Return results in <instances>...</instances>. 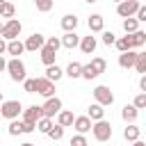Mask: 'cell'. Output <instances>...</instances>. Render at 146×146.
<instances>
[{
  "label": "cell",
  "instance_id": "obj_1",
  "mask_svg": "<svg viewBox=\"0 0 146 146\" xmlns=\"http://www.w3.org/2000/svg\"><path fill=\"white\" fill-rule=\"evenodd\" d=\"M7 71H9L11 80H16V82H23V80H25V64H23L18 57L11 59V62H7Z\"/></svg>",
  "mask_w": 146,
  "mask_h": 146
},
{
  "label": "cell",
  "instance_id": "obj_2",
  "mask_svg": "<svg viewBox=\"0 0 146 146\" xmlns=\"http://www.w3.org/2000/svg\"><path fill=\"white\" fill-rule=\"evenodd\" d=\"M0 34L5 36V39H16L18 34H21V21H16V18H9L5 25H2V30H0Z\"/></svg>",
  "mask_w": 146,
  "mask_h": 146
},
{
  "label": "cell",
  "instance_id": "obj_3",
  "mask_svg": "<svg viewBox=\"0 0 146 146\" xmlns=\"http://www.w3.org/2000/svg\"><path fill=\"white\" fill-rule=\"evenodd\" d=\"M94 98H96L98 105H112V103H114V94H112L107 87H103V84L94 89Z\"/></svg>",
  "mask_w": 146,
  "mask_h": 146
},
{
  "label": "cell",
  "instance_id": "obj_4",
  "mask_svg": "<svg viewBox=\"0 0 146 146\" xmlns=\"http://www.w3.org/2000/svg\"><path fill=\"white\" fill-rule=\"evenodd\" d=\"M91 130H94V137H96L98 141H107V139L112 137V128H110L107 121H98L96 125H91Z\"/></svg>",
  "mask_w": 146,
  "mask_h": 146
},
{
  "label": "cell",
  "instance_id": "obj_5",
  "mask_svg": "<svg viewBox=\"0 0 146 146\" xmlns=\"http://www.w3.org/2000/svg\"><path fill=\"white\" fill-rule=\"evenodd\" d=\"M21 110H23V105L18 100H5L2 103V116L5 119H16L21 114Z\"/></svg>",
  "mask_w": 146,
  "mask_h": 146
},
{
  "label": "cell",
  "instance_id": "obj_6",
  "mask_svg": "<svg viewBox=\"0 0 146 146\" xmlns=\"http://www.w3.org/2000/svg\"><path fill=\"white\" fill-rule=\"evenodd\" d=\"M41 112H43V116H46V119H50V116L59 114V112H62V100H59V98H48V100H46V105L41 107Z\"/></svg>",
  "mask_w": 146,
  "mask_h": 146
},
{
  "label": "cell",
  "instance_id": "obj_7",
  "mask_svg": "<svg viewBox=\"0 0 146 146\" xmlns=\"http://www.w3.org/2000/svg\"><path fill=\"white\" fill-rule=\"evenodd\" d=\"M137 7H139V2H132V0H121V2H119V7H116V11H119V16L130 18V16L137 11Z\"/></svg>",
  "mask_w": 146,
  "mask_h": 146
},
{
  "label": "cell",
  "instance_id": "obj_8",
  "mask_svg": "<svg viewBox=\"0 0 146 146\" xmlns=\"http://www.w3.org/2000/svg\"><path fill=\"white\" fill-rule=\"evenodd\" d=\"M36 91H39L41 96H46V98H52L55 84H52L50 80H46V78H36Z\"/></svg>",
  "mask_w": 146,
  "mask_h": 146
},
{
  "label": "cell",
  "instance_id": "obj_9",
  "mask_svg": "<svg viewBox=\"0 0 146 146\" xmlns=\"http://www.w3.org/2000/svg\"><path fill=\"white\" fill-rule=\"evenodd\" d=\"M41 116H43L41 107H39V105H32V107L25 110V114H23V123H36Z\"/></svg>",
  "mask_w": 146,
  "mask_h": 146
},
{
  "label": "cell",
  "instance_id": "obj_10",
  "mask_svg": "<svg viewBox=\"0 0 146 146\" xmlns=\"http://www.w3.org/2000/svg\"><path fill=\"white\" fill-rule=\"evenodd\" d=\"M43 43H46V39H43L39 32H34V34H32V36L23 43V46H25L27 50H41V48H43Z\"/></svg>",
  "mask_w": 146,
  "mask_h": 146
},
{
  "label": "cell",
  "instance_id": "obj_11",
  "mask_svg": "<svg viewBox=\"0 0 146 146\" xmlns=\"http://www.w3.org/2000/svg\"><path fill=\"white\" fill-rule=\"evenodd\" d=\"M135 59H137V52H135V50H125V52H121L119 64H121L123 68H132V66H135Z\"/></svg>",
  "mask_w": 146,
  "mask_h": 146
},
{
  "label": "cell",
  "instance_id": "obj_12",
  "mask_svg": "<svg viewBox=\"0 0 146 146\" xmlns=\"http://www.w3.org/2000/svg\"><path fill=\"white\" fill-rule=\"evenodd\" d=\"M73 125H75V130L82 135V132H89L91 130V119L89 116H75L73 119Z\"/></svg>",
  "mask_w": 146,
  "mask_h": 146
},
{
  "label": "cell",
  "instance_id": "obj_13",
  "mask_svg": "<svg viewBox=\"0 0 146 146\" xmlns=\"http://www.w3.org/2000/svg\"><path fill=\"white\" fill-rule=\"evenodd\" d=\"M62 78V68L57 66V64H50L48 68H46V80H50V82H57Z\"/></svg>",
  "mask_w": 146,
  "mask_h": 146
},
{
  "label": "cell",
  "instance_id": "obj_14",
  "mask_svg": "<svg viewBox=\"0 0 146 146\" xmlns=\"http://www.w3.org/2000/svg\"><path fill=\"white\" fill-rule=\"evenodd\" d=\"M62 27H64L66 32H73V30L78 27V18H75L73 14H66V16L62 18Z\"/></svg>",
  "mask_w": 146,
  "mask_h": 146
},
{
  "label": "cell",
  "instance_id": "obj_15",
  "mask_svg": "<svg viewBox=\"0 0 146 146\" xmlns=\"http://www.w3.org/2000/svg\"><path fill=\"white\" fill-rule=\"evenodd\" d=\"M78 43H80V39H78L75 32H66L64 39H62V46H64V48H75Z\"/></svg>",
  "mask_w": 146,
  "mask_h": 146
},
{
  "label": "cell",
  "instance_id": "obj_16",
  "mask_svg": "<svg viewBox=\"0 0 146 146\" xmlns=\"http://www.w3.org/2000/svg\"><path fill=\"white\" fill-rule=\"evenodd\" d=\"M80 48H82V52H94L96 50V36H84L82 39V43H80Z\"/></svg>",
  "mask_w": 146,
  "mask_h": 146
},
{
  "label": "cell",
  "instance_id": "obj_17",
  "mask_svg": "<svg viewBox=\"0 0 146 146\" xmlns=\"http://www.w3.org/2000/svg\"><path fill=\"white\" fill-rule=\"evenodd\" d=\"M55 55H57L55 50H50V48H46V46L41 48V62H43L46 66H50V64H55Z\"/></svg>",
  "mask_w": 146,
  "mask_h": 146
},
{
  "label": "cell",
  "instance_id": "obj_18",
  "mask_svg": "<svg viewBox=\"0 0 146 146\" xmlns=\"http://www.w3.org/2000/svg\"><path fill=\"white\" fill-rule=\"evenodd\" d=\"M89 30H91V32H100V30H103V16H100V14H94V16L89 18Z\"/></svg>",
  "mask_w": 146,
  "mask_h": 146
},
{
  "label": "cell",
  "instance_id": "obj_19",
  "mask_svg": "<svg viewBox=\"0 0 146 146\" xmlns=\"http://www.w3.org/2000/svg\"><path fill=\"white\" fill-rule=\"evenodd\" d=\"M114 43H116V48H119L121 52H125V50H132V41H130V34H125V36H121V39H116Z\"/></svg>",
  "mask_w": 146,
  "mask_h": 146
},
{
  "label": "cell",
  "instance_id": "obj_20",
  "mask_svg": "<svg viewBox=\"0 0 146 146\" xmlns=\"http://www.w3.org/2000/svg\"><path fill=\"white\" fill-rule=\"evenodd\" d=\"M103 114H105V110H103V105H98V103H94V105L89 107V119H96V121H103Z\"/></svg>",
  "mask_w": 146,
  "mask_h": 146
},
{
  "label": "cell",
  "instance_id": "obj_21",
  "mask_svg": "<svg viewBox=\"0 0 146 146\" xmlns=\"http://www.w3.org/2000/svg\"><path fill=\"white\" fill-rule=\"evenodd\" d=\"M130 41H132V48H135V46H144V43H146V32H141V30L132 32V34H130Z\"/></svg>",
  "mask_w": 146,
  "mask_h": 146
},
{
  "label": "cell",
  "instance_id": "obj_22",
  "mask_svg": "<svg viewBox=\"0 0 146 146\" xmlns=\"http://www.w3.org/2000/svg\"><path fill=\"white\" fill-rule=\"evenodd\" d=\"M7 50H9V55H21V52L25 50V46H23L18 39H11V41H9V46H7Z\"/></svg>",
  "mask_w": 146,
  "mask_h": 146
},
{
  "label": "cell",
  "instance_id": "obj_23",
  "mask_svg": "<svg viewBox=\"0 0 146 146\" xmlns=\"http://www.w3.org/2000/svg\"><path fill=\"white\" fill-rule=\"evenodd\" d=\"M80 71H82V64L80 62H71L66 66V75L68 78H80Z\"/></svg>",
  "mask_w": 146,
  "mask_h": 146
},
{
  "label": "cell",
  "instance_id": "obj_24",
  "mask_svg": "<svg viewBox=\"0 0 146 146\" xmlns=\"http://www.w3.org/2000/svg\"><path fill=\"white\" fill-rule=\"evenodd\" d=\"M14 11H16V7L11 2H2V7H0V16L2 18H14Z\"/></svg>",
  "mask_w": 146,
  "mask_h": 146
},
{
  "label": "cell",
  "instance_id": "obj_25",
  "mask_svg": "<svg viewBox=\"0 0 146 146\" xmlns=\"http://www.w3.org/2000/svg\"><path fill=\"white\" fill-rule=\"evenodd\" d=\"M80 75H82L84 80H94V78H98V71H96V68H94L91 64H87V66H82Z\"/></svg>",
  "mask_w": 146,
  "mask_h": 146
},
{
  "label": "cell",
  "instance_id": "obj_26",
  "mask_svg": "<svg viewBox=\"0 0 146 146\" xmlns=\"http://www.w3.org/2000/svg\"><path fill=\"white\" fill-rule=\"evenodd\" d=\"M57 123H59L62 128H66V125H73V114H71V112H59V116H57Z\"/></svg>",
  "mask_w": 146,
  "mask_h": 146
},
{
  "label": "cell",
  "instance_id": "obj_27",
  "mask_svg": "<svg viewBox=\"0 0 146 146\" xmlns=\"http://www.w3.org/2000/svg\"><path fill=\"white\" fill-rule=\"evenodd\" d=\"M135 68L139 73H146V55L144 52H137V59H135Z\"/></svg>",
  "mask_w": 146,
  "mask_h": 146
},
{
  "label": "cell",
  "instance_id": "obj_28",
  "mask_svg": "<svg viewBox=\"0 0 146 146\" xmlns=\"http://www.w3.org/2000/svg\"><path fill=\"white\" fill-rule=\"evenodd\" d=\"M121 114H123V119H125V121H135V119H137V107H132V105H125Z\"/></svg>",
  "mask_w": 146,
  "mask_h": 146
},
{
  "label": "cell",
  "instance_id": "obj_29",
  "mask_svg": "<svg viewBox=\"0 0 146 146\" xmlns=\"http://www.w3.org/2000/svg\"><path fill=\"white\" fill-rule=\"evenodd\" d=\"M125 139L128 141H137L139 139V128L137 125H128L125 128Z\"/></svg>",
  "mask_w": 146,
  "mask_h": 146
},
{
  "label": "cell",
  "instance_id": "obj_30",
  "mask_svg": "<svg viewBox=\"0 0 146 146\" xmlns=\"http://www.w3.org/2000/svg\"><path fill=\"white\" fill-rule=\"evenodd\" d=\"M52 128V121L50 119H46V116H41L39 121H36V130H41V132H48Z\"/></svg>",
  "mask_w": 146,
  "mask_h": 146
},
{
  "label": "cell",
  "instance_id": "obj_31",
  "mask_svg": "<svg viewBox=\"0 0 146 146\" xmlns=\"http://www.w3.org/2000/svg\"><path fill=\"white\" fill-rule=\"evenodd\" d=\"M46 135H48L50 139H55V141H57V139H62V135H64V128H62V125H52V128H50Z\"/></svg>",
  "mask_w": 146,
  "mask_h": 146
},
{
  "label": "cell",
  "instance_id": "obj_32",
  "mask_svg": "<svg viewBox=\"0 0 146 146\" xmlns=\"http://www.w3.org/2000/svg\"><path fill=\"white\" fill-rule=\"evenodd\" d=\"M123 30H125V34L137 32V21H135V18H125V21H123Z\"/></svg>",
  "mask_w": 146,
  "mask_h": 146
},
{
  "label": "cell",
  "instance_id": "obj_33",
  "mask_svg": "<svg viewBox=\"0 0 146 146\" xmlns=\"http://www.w3.org/2000/svg\"><path fill=\"white\" fill-rule=\"evenodd\" d=\"M21 132H23V121H16V119H14V121L9 123V135L16 137V135H21Z\"/></svg>",
  "mask_w": 146,
  "mask_h": 146
},
{
  "label": "cell",
  "instance_id": "obj_34",
  "mask_svg": "<svg viewBox=\"0 0 146 146\" xmlns=\"http://www.w3.org/2000/svg\"><path fill=\"white\" fill-rule=\"evenodd\" d=\"M91 66H94V68L98 71V75H100V73L105 71V66H107V64H105V59H103V57H94V59H91Z\"/></svg>",
  "mask_w": 146,
  "mask_h": 146
},
{
  "label": "cell",
  "instance_id": "obj_35",
  "mask_svg": "<svg viewBox=\"0 0 146 146\" xmlns=\"http://www.w3.org/2000/svg\"><path fill=\"white\" fill-rule=\"evenodd\" d=\"M34 5H36L39 11H50L52 9V0H34Z\"/></svg>",
  "mask_w": 146,
  "mask_h": 146
},
{
  "label": "cell",
  "instance_id": "obj_36",
  "mask_svg": "<svg viewBox=\"0 0 146 146\" xmlns=\"http://www.w3.org/2000/svg\"><path fill=\"white\" fill-rule=\"evenodd\" d=\"M43 46H46V48H50V50H55V52H57V48H59V46H62V41H59V39H57V36H50V39H48V41H46V43H43Z\"/></svg>",
  "mask_w": 146,
  "mask_h": 146
},
{
  "label": "cell",
  "instance_id": "obj_37",
  "mask_svg": "<svg viewBox=\"0 0 146 146\" xmlns=\"http://www.w3.org/2000/svg\"><path fill=\"white\" fill-rule=\"evenodd\" d=\"M23 82H25V91L27 94H34L36 91V78L34 80H23Z\"/></svg>",
  "mask_w": 146,
  "mask_h": 146
},
{
  "label": "cell",
  "instance_id": "obj_38",
  "mask_svg": "<svg viewBox=\"0 0 146 146\" xmlns=\"http://www.w3.org/2000/svg\"><path fill=\"white\" fill-rule=\"evenodd\" d=\"M132 107H137V110L146 107V94H139V96L135 98V105H132Z\"/></svg>",
  "mask_w": 146,
  "mask_h": 146
},
{
  "label": "cell",
  "instance_id": "obj_39",
  "mask_svg": "<svg viewBox=\"0 0 146 146\" xmlns=\"http://www.w3.org/2000/svg\"><path fill=\"white\" fill-rule=\"evenodd\" d=\"M135 14H137V18H135V21H137V23H141V21H146V7H141V5H139V7H137V11H135Z\"/></svg>",
  "mask_w": 146,
  "mask_h": 146
},
{
  "label": "cell",
  "instance_id": "obj_40",
  "mask_svg": "<svg viewBox=\"0 0 146 146\" xmlns=\"http://www.w3.org/2000/svg\"><path fill=\"white\" fill-rule=\"evenodd\" d=\"M71 146H87V139H84L82 135H75V137L71 139Z\"/></svg>",
  "mask_w": 146,
  "mask_h": 146
},
{
  "label": "cell",
  "instance_id": "obj_41",
  "mask_svg": "<svg viewBox=\"0 0 146 146\" xmlns=\"http://www.w3.org/2000/svg\"><path fill=\"white\" fill-rule=\"evenodd\" d=\"M116 39H114V32H103V43H107V46H112Z\"/></svg>",
  "mask_w": 146,
  "mask_h": 146
},
{
  "label": "cell",
  "instance_id": "obj_42",
  "mask_svg": "<svg viewBox=\"0 0 146 146\" xmlns=\"http://www.w3.org/2000/svg\"><path fill=\"white\" fill-rule=\"evenodd\" d=\"M139 89L146 94V78H141V80H139Z\"/></svg>",
  "mask_w": 146,
  "mask_h": 146
},
{
  "label": "cell",
  "instance_id": "obj_43",
  "mask_svg": "<svg viewBox=\"0 0 146 146\" xmlns=\"http://www.w3.org/2000/svg\"><path fill=\"white\" fill-rule=\"evenodd\" d=\"M5 50H7V43H5V41H2V39H0V55H2V52H5Z\"/></svg>",
  "mask_w": 146,
  "mask_h": 146
},
{
  "label": "cell",
  "instance_id": "obj_44",
  "mask_svg": "<svg viewBox=\"0 0 146 146\" xmlns=\"http://www.w3.org/2000/svg\"><path fill=\"white\" fill-rule=\"evenodd\" d=\"M2 68H7V62H5V59H2V55H0V71H2Z\"/></svg>",
  "mask_w": 146,
  "mask_h": 146
},
{
  "label": "cell",
  "instance_id": "obj_45",
  "mask_svg": "<svg viewBox=\"0 0 146 146\" xmlns=\"http://www.w3.org/2000/svg\"><path fill=\"white\" fill-rule=\"evenodd\" d=\"M132 146H146V144H144V141H135Z\"/></svg>",
  "mask_w": 146,
  "mask_h": 146
},
{
  "label": "cell",
  "instance_id": "obj_46",
  "mask_svg": "<svg viewBox=\"0 0 146 146\" xmlns=\"http://www.w3.org/2000/svg\"><path fill=\"white\" fill-rule=\"evenodd\" d=\"M23 146H34V144H23Z\"/></svg>",
  "mask_w": 146,
  "mask_h": 146
},
{
  "label": "cell",
  "instance_id": "obj_47",
  "mask_svg": "<svg viewBox=\"0 0 146 146\" xmlns=\"http://www.w3.org/2000/svg\"><path fill=\"white\" fill-rule=\"evenodd\" d=\"M2 2H5V0H0V7H2Z\"/></svg>",
  "mask_w": 146,
  "mask_h": 146
},
{
  "label": "cell",
  "instance_id": "obj_48",
  "mask_svg": "<svg viewBox=\"0 0 146 146\" xmlns=\"http://www.w3.org/2000/svg\"><path fill=\"white\" fill-rule=\"evenodd\" d=\"M87 2H96V0H87Z\"/></svg>",
  "mask_w": 146,
  "mask_h": 146
},
{
  "label": "cell",
  "instance_id": "obj_49",
  "mask_svg": "<svg viewBox=\"0 0 146 146\" xmlns=\"http://www.w3.org/2000/svg\"><path fill=\"white\" fill-rule=\"evenodd\" d=\"M0 100H2V91H0Z\"/></svg>",
  "mask_w": 146,
  "mask_h": 146
},
{
  "label": "cell",
  "instance_id": "obj_50",
  "mask_svg": "<svg viewBox=\"0 0 146 146\" xmlns=\"http://www.w3.org/2000/svg\"><path fill=\"white\" fill-rule=\"evenodd\" d=\"M0 30H2V23H0Z\"/></svg>",
  "mask_w": 146,
  "mask_h": 146
},
{
  "label": "cell",
  "instance_id": "obj_51",
  "mask_svg": "<svg viewBox=\"0 0 146 146\" xmlns=\"http://www.w3.org/2000/svg\"><path fill=\"white\" fill-rule=\"evenodd\" d=\"M132 2H137V0H132Z\"/></svg>",
  "mask_w": 146,
  "mask_h": 146
},
{
  "label": "cell",
  "instance_id": "obj_52",
  "mask_svg": "<svg viewBox=\"0 0 146 146\" xmlns=\"http://www.w3.org/2000/svg\"><path fill=\"white\" fill-rule=\"evenodd\" d=\"M116 2H121V0H116Z\"/></svg>",
  "mask_w": 146,
  "mask_h": 146
}]
</instances>
